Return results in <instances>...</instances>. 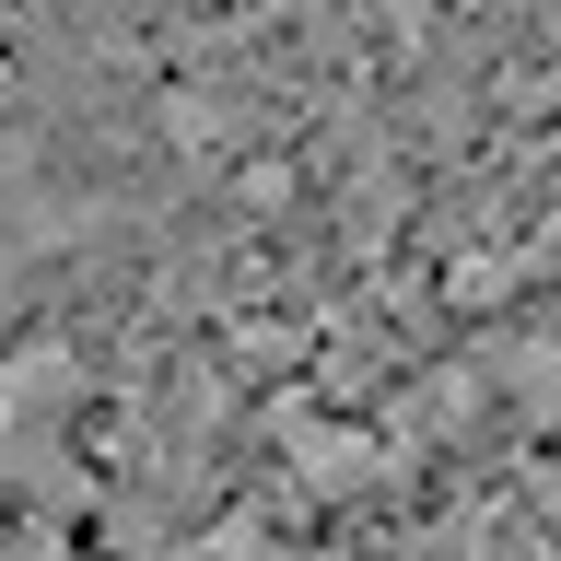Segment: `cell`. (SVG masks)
I'll use <instances>...</instances> for the list:
<instances>
[]
</instances>
